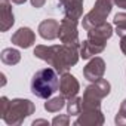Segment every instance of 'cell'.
<instances>
[{
    "mask_svg": "<svg viewBox=\"0 0 126 126\" xmlns=\"http://www.w3.org/2000/svg\"><path fill=\"white\" fill-rule=\"evenodd\" d=\"M61 43L74 46L80 49V40H79V31H77V19L71 18H64L59 24V34H58Z\"/></svg>",
    "mask_w": 126,
    "mask_h": 126,
    "instance_id": "6",
    "label": "cell"
},
{
    "mask_svg": "<svg viewBox=\"0 0 126 126\" xmlns=\"http://www.w3.org/2000/svg\"><path fill=\"white\" fill-rule=\"evenodd\" d=\"M45 2H46V0H31V5H33V8L39 9V8H43Z\"/></svg>",
    "mask_w": 126,
    "mask_h": 126,
    "instance_id": "22",
    "label": "cell"
},
{
    "mask_svg": "<svg viewBox=\"0 0 126 126\" xmlns=\"http://www.w3.org/2000/svg\"><path fill=\"white\" fill-rule=\"evenodd\" d=\"M34 56L46 61L47 64L56 70V73L64 74L68 73V70L77 64L80 58L79 47L68 46V45H53V46H45L37 45L34 47Z\"/></svg>",
    "mask_w": 126,
    "mask_h": 126,
    "instance_id": "1",
    "label": "cell"
},
{
    "mask_svg": "<svg viewBox=\"0 0 126 126\" xmlns=\"http://www.w3.org/2000/svg\"><path fill=\"white\" fill-rule=\"evenodd\" d=\"M114 3L122 9H126V0H114Z\"/></svg>",
    "mask_w": 126,
    "mask_h": 126,
    "instance_id": "24",
    "label": "cell"
},
{
    "mask_svg": "<svg viewBox=\"0 0 126 126\" xmlns=\"http://www.w3.org/2000/svg\"><path fill=\"white\" fill-rule=\"evenodd\" d=\"M37 125H46V126H47L49 122H47V120H34V122H33V126H37Z\"/></svg>",
    "mask_w": 126,
    "mask_h": 126,
    "instance_id": "25",
    "label": "cell"
},
{
    "mask_svg": "<svg viewBox=\"0 0 126 126\" xmlns=\"http://www.w3.org/2000/svg\"><path fill=\"white\" fill-rule=\"evenodd\" d=\"M12 3H15V5H22V3H25L27 0H11Z\"/></svg>",
    "mask_w": 126,
    "mask_h": 126,
    "instance_id": "26",
    "label": "cell"
},
{
    "mask_svg": "<svg viewBox=\"0 0 126 126\" xmlns=\"http://www.w3.org/2000/svg\"><path fill=\"white\" fill-rule=\"evenodd\" d=\"M104 125V114L99 110H82L74 122V126H101Z\"/></svg>",
    "mask_w": 126,
    "mask_h": 126,
    "instance_id": "9",
    "label": "cell"
},
{
    "mask_svg": "<svg viewBox=\"0 0 126 126\" xmlns=\"http://www.w3.org/2000/svg\"><path fill=\"white\" fill-rule=\"evenodd\" d=\"M65 105V98L59 95V96H53V98H47L45 102V110L49 113H58L61 108H64Z\"/></svg>",
    "mask_w": 126,
    "mask_h": 126,
    "instance_id": "17",
    "label": "cell"
},
{
    "mask_svg": "<svg viewBox=\"0 0 126 126\" xmlns=\"http://www.w3.org/2000/svg\"><path fill=\"white\" fill-rule=\"evenodd\" d=\"M114 5V0H96L92 11L83 16L82 25L85 30H91L96 25L107 22V16L110 15Z\"/></svg>",
    "mask_w": 126,
    "mask_h": 126,
    "instance_id": "5",
    "label": "cell"
},
{
    "mask_svg": "<svg viewBox=\"0 0 126 126\" xmlns=\"http://www.w3.org/2000/svg\"><path fill=\"white\" fill-rule=\"evenodd\" d=\"M116 25V33L119 37H126V12H119L114 15L113 19Z\"/></svg>",
    "mask_w": 126,
    "mask_h": 126,
    "instance_id": "18",
    "label": "cell"
},
{
    "mask_svg": "<svg viewBox=\"0 0 126 126\" xmlns=\"http://www.w3.org/2000/svg\"><path fill=\"white\" fill-rule=\"evenodd\" d=\"M11 42H12V45H15V46H19V47L27 49V47H30V46L34 45V42H36V34H34V31H33L31 28H28V27H21V28H18V30L12 34Z\"/></svg>",
    "mask_w": 126,
    "mask_h": 126,
    "instance_id": "11",
    "label": "cell"
},
{
    "mask_svg": "<svg viewBox=\"0 0 126 126\" xmlns=\"http://www.w3.org/2000/svg\"><path fill=\"white\" fill-rule=\"evenodd\" d=\"M52 125L53 126H68L70 125V114H61V116H56L53 120H52Z\"/></svg>",
    "mask_w": 126,
    "mask_h": 126,
    "instance_id": "21",
    "label": "cell"
},
{
    "mask_svg": "<svg viewBox=\"0 0 126 126\" xmlns=\"http://www.w3.org/2000/svg\"><path fill=\"white\" fill-rule=\"evenodd\" d=\"M114 122L119 126H126V99H123V102L120 104V108H119V113L116 114Z\"/></svg>",
    "mask_w": 126,
    "mask_h": 126,
    "instance_id": "20",
    "label": "cell"
},
{
    "mask_svg": "<svg viewBox=\"0 0 126 126\" xmlns=\"http://www.w3.org/2000/svg\"><path fill=\"white\" fill-rule=\"evenodd\" d=\"M111 85L105 79H99L96 82H92L85 89L83 98H82V110H99L101 101L110 94Z\"/></svg>",
    "mask_w": 126,
    "mask_h": 126,
    "instance_id": "4",
    "label": "cell"
},
{
    "mask_svg": "<svg viewBox=\"0 0 126 126\" xmlns=\"http://www.w3.org/2000/svg\"><path fill=\"white\" fill-rule=\"evenodd\" d=\"M104 49H105V46L96 45V43H94V42H91V40L86 39V40L80 45V49H79V50H80V56H82L83 59H89V58H92V56L101 53Z\"/></svg>",
    "mask_w": 126,
    "mask_h": 126,
    "instance_id": "15",
    "label": "cell"
},
{
    "mask_svg": "<svg viewBox=\"0 0 126 126\" xmlns=\"http://www.w3.org/2000/svg\"><path fill=\"white\" fill-rule=\"evenodd\" d=\"M15 24L11 0H0V31L5 33Z\"/></svg>",
    "mask_w": 126,
    "mask_h": 126,
    "instance_id": "13",
    "label": "cell"
},
{
    "mask_svg": "<svg viewBox=\"0 0 126 126\" xmlns=\"http://www.w3.org/2000/svg\"><path fill=\"white\" fill-rule=\"evenodd\" d=\"M31 92L42 99L50 98L59 88V79L55 68H43L34 73L31 79Z\"/></svg>",
    "mask_w": 126,
    "mask_h": 126,
    "instance_id": "3",
    "label": "cell"
},
{
    "mask_svg": "<svg viewBox=\"0 0 126 126\" xmlns=\"http://www.w3.org/2000/svg\"><path fill=\"white\" fill-rule=\"evenodd\" d=\"M120 49L126 56V37H120Z\"/></svg>",
    "mask_w": 126,
    "mask_h": 126,
    "instance_id": "23",
    "label": "cell"
},
{
    "mask_svg": "<svg viewBox=\"0 0 126 126\" xmlns=\"http://www.w3.org/2000/svg\"><path fill=\"white\" fill-rule=\"evenodd\" d=\"M79 91H80V85H79L77 79L73 74L64 73L61 76V79H59V92L64 98L70 99V98L76 96L79 94Z\"/></svg>",
    "mask_w": 126,
    "mask_h": 126,
    "instance_id": "8",
    "label": "cell"
},
{
    "mask_svg": "<svg viewBox=\"0 0 126 126\" xmlns=\"http://www.w3.org/2000/svg\"><path fill=\"white\" fill-rule=\"evenodd\" d=\"M0 58H2V62L6 65H15L21 61V53L19 50L14 49V47H6L2 50L0 53Z\"/></svg>",
    "mask_w": 126,
    "mask_h": 126,
    "instance_id": "16",
    "label": "cell"
},
{
    "mask_svg": "<svg viewBox=\"0 0 126 126\" xmlns=\"http://www.w3.org/2000/svg\"><path fill=\"white\" fill-rule=\"evenodd\" d=\"M113 36V27L108 22H104L101 25H96L91 30H88V40L96 43V45H102L105 46L107 40Z\"/></svg>",
    "mask_w": 126,
    "mask_h": 126,
    "instance_id": "10",
    "label": "cell"
},
{
    "mask_svg": "<svg viewBox=\"0 0 126 126\" xmlns=\"http://www.w3.org/2000/svg\"><path fill=\"white\" fill-rule=\"evenodd\" d=\"M36 111L34 104L30 99L15 98L9 101L6 96L0 98V116L9 126H19L22 122Z\"/></svg>",
    "mask_w": 126,
    "mask_h": 126,
    "instance_id": "2",
    "label": "cell"
},
{
    "mask_svg": "<svg viewBox=\"0 0 126 126\" xmlns=\"http://www.w3.org/2000/svg\"><path fill=\"white\" fill-rule=\"evenodd\" d=\"M104 73H105V62L99 56L92 58L86 64V67L83 68V76L89 82H96V80L102 79Z\"/></svg>",
    "mask_w": 126,
    "mask_h": 126,
    "instance_id": "7",
    "label": "cell"
},
{
    "mask_svg": "<svg viewBox=\"0 0 126 126\" xmlns=\"http://www.w3.org/2000/svg\"><path fill=\"white\" fill-rule=\"evenodd\" d=\"M39 34L42 39L45 40H55L59 34V22L56 19H52V18H47L45 21H42L39 24V28H37Z\"/></svg>",
    "mask_w": 126,
    "mask_h": 126,
    "instance_id": "14",
    "label": "cell"
},
{
    "mask_svg": "<svg viewBox=\"0 0 126 126\" xmlns=\"http://www.w3.org/2000/svg\"><path fill=\"white\" fill-rule=\"evenodd\" d=\"M67 113L70 116H79L82 113V98H79L77 95L70 98L67 102Z\"/></svg>",
    "mask_w": 126,
    "mask_h": 126,
    "instance_id": "19",
    "label": "cell"
},
{
    "mask_svg": "<svg viewBox=\"0 0 126 126\" xmlns=\"http://www.w3.org/2000/svg\"><path fill=\"white\" fill-rule=\"evenodd\" d=\"M58 3L67 18L80 19L83 15V0H58Z\"/></svg>",
    "mask_w": 126,
    "mask_h": 126,
    "instance_id": "12",
    "label": "cell"
}]
</instances>
